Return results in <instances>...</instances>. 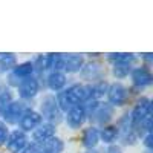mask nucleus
<instances>
[{"instance_id":"21","label":"nucleus","mask_w":153,"mask_h":153,"mask_svg":"<svg viewBox=\"0 0 153 153\" xmlns=\"http://www.w3.org/2000/svg\"><path fill=\"white\" fill-rule=\"evenodd\" d=\"M133 66L132 65H112V75L117 80H124L130 75Z\"/></svg>"},{"instance_id":"24","label":"nucleus","mask_w":153,"mask_h":153,"mask_svg":"<svg viewBox=\"0 0 153 153\" xmlns=\"http://www.w3.org/2000/svg\"><path fill=\"white\" fill-rule=\"evenodd\" d=\"M8 136H9V126H6L2 120H0V147L5 146Z\"/></svg>"},{"instance_id":"1","label":"nucleus","mask_w":153,"mask_h":153,"mask_svg":"<svg viewBox=\"0 0 153 153\" xmlns=\"http://www.w3.org/2000/svg\"><path fill=\"white\" fill-rule=\"evenodd\" d=\"M55 101L63 113H66L76 104L84 103V86L81 83H72L63 91L55 94Z\"/></svg>"},{"instance_id":"2","label":"nucleus","mask_w":153,"mask_h":153,"mask_svg":"<svg viewBox=\"0 0 153 153\" xmlns=\"http://www.w3.org/2000/svg\"><path fill=\"white\" fill-rule=\"evenodd\" d=\"M38 109H40L38 113L42 115L45 123L54 124L55 127H57V124H60L63 121V117H65V113L60 110L57 101H55V95H52V94L43 95V98L38 103Z\"/></svg>"},{"instance_id":"30","label":"nucleus","mask_w":153,"mask_h":153,"mask_svg":"<svg viewBox=\"0 0 153 153\" xmlns=\"http://www.w3.org/2000/svg\"><path fill=\"white\" fill-rule=\"evenodd\" d=\"M84 153H100V152H98L97 149H89V150H86Z\"/></svg>"},{"instance_id":"22","label":"nucleus","mask_w":153,"mask_h":153,"mask_svg":"<svg viewBox=\"0 0 153 153\" xmlns=\"http://www.w3.org/2000/svg\"><path fill=\"white\" fill-rule=\"evenodd\" d=\"M43 147L46 150H49L51 153H63V150H65V143H63V139H60L58 136H54V138H51Z\"/></svg>"},{"instance_id":"27","label":"nucleus","mask_w":153,"mask_h":153,"mask_svg":"<svg viewBox=\"0 0 153 153\" xmlns=\"http://www.w3.org/2000/svg\"><path fill=\"white\" fill-rule=\"evenodd\" d=\"M106 153H123V150H121V147H118L117 144H113V146H107Z\"/></svg>"},{"instance_id":"28","label":"nucleus","mask_w":153,"mask_h":153,"mask_svg":"<svg viewBox=\"0 0 153 153\" xmlns=\"http://www.w3.org/2000/svg\"><path fill=\"white\" fill-rule=\"evenodd\" d=\"M141 58L146 61V66L150 68V65H152V54H141Z\"/></svg>"},{"instance_id":"8","label":"nucleus","mask_w":153,"mask_h":153,"mask_svg":"<svg viewBox=\"0 0 153 153\" xmlns=\"http://www.w3.org/2000/svg\"><path fill=\"white\" fill-rule=\"evenodd\" d=\"M42 123H43V118H42V115L38 113V110L29 107V109L25 110L23 115L20 117V120L17 123V127H19V130L28 133V132H32L34 129H37Z\"/></svg>"},{"instance_id":"11","label":"nucleus","mask_w":153,"mask_h":153,"mask_svg":"<svg viewBox=\"0 0 153 153\" xmlns=\"http://www.w3.org/2000/svg\"><path fill=\"white\" fill-rule=\"evenodd\" d=\"M63 120L66 121V124L71 127L72 130H78V129H81L83 124L87 121V115H86V110H84L83 103L74 106L72 109H69V110L65 113Z\"/></svg>"},{"instance_id":"15","label":"nucleus","mask_w":153,"mask_h":153,"mask_svg":"<svg viewBox=\"0 0 153 153\" xmlns=\"http://www.w3.org/2000/svg\"><path fill=\"white\" fill-rule=\"evenodd\" d=\"M45 84L49 91H52L55 94H58L60 91L66 87L68 84V76L65 72L57 71V72H48L45 76Z\"/></svg>"},{"instance_id":"23","label":"nucleus","mask_w":153,"mask_h":153,"mask_svg":"<svg viewBox=\"0 0 153 153\" xmlns=\"http://www.w3.org/2000/svg\"><path fill=\"white\" fill-rule=\"evenodd\" d=\"M120 139L124 146H135L138 141H139V136L136 135V132L133 130V127L126 132H121L120 133Z\"/></svg>"},{"instance_id":"4","label":"nucleus","mask_w":153,"mask_h":153,"mask_svg":"<svg viewBox=\"0 0 153 153\" xmlns=\"http://www.w3.org/2000/svg\"><path fill=\"white\" fill-rule=\"evenodd\" d=\"M129 117L132 121V127H136L144 118L152 117V100L147 97H139L132 110L129 112Z\"/></svg>"},{"instance_id":"18","label":"nucleus","mask_w":153,"mask_h":153,"mask_svg":"<svg viewBox=\"0 0 153 153\" xmlns=\"http://www.w3.org/2000/svg\"><path fill=\"white\" fill-rule=\"evenodd\" d=\"M106 58L112 63V65H132L136 61V55L135 54H129V52H113V54H107Z\"/></svg>"},{"instance_id":"26","label":"nucleus","mask_w":153,"mask_h":153,"mask_svg":"<svg viewBox=\"0 0 153 153\" xmlns=\"http://www.w3.org/2000/svg\"><path fill=\"white\" fill-rule=\"evenodd\" d=\"M38 149H40V146H37V144H34V143H29L26 147L22 150V153H37Z\"/></svg>"},{"instance_id":"29","label":"nucleus","mask_w":153,"mask_h":153,"mask_svg":"<svg viewBox=\"0 0 153 153\" xmlns=\"http://www.w3.org/2000/svg\"><path fill=\"white\" fill-rule=\"evenodd\" d=\"M37 153H51V152H49V150H46L45 147H40V149H38V152H37Z\"/></svg>"},{"instance_id":"10","label":"nucleus","mask_w":153,"mask_h":153,"mask_svg":"<svg viewBox=\"0 0 153 153\" xmlns=\"http://www.w3.org/2000/svg\"><path fill=\"white\" fill-rule=\"evenodd\" d=\"M16 89L22 101H29V100H34L38 95V92H40V83L32 75L26 80H22Z\"/></svg>"},{"instance_id":"6","label":"nucleus","mask_w":153,"mask_h":153,"mask_svg":"<svg viewBox=\"0 0 153 153\" xmlns=\"http://www.w3.org/2000/svg\"><path fill=\"white\" fill-rule=\"evenodd\" d=\"M130 80H132V86L138 91H143V89H147L152 86L153 83V75H152V71L149 66L146 65H141L138 68H133L132 72H130Z\"/></svg>"},{"instance_id":"14","label":"nucleus","mask_w":153,"mask_h":153,"mask_svg":"<svg viewBox=\"0 0 153 153\" xmlns=\"http://www.w3.org/2000/svg\"><path fill=\"white\" fill-rule=\"evenodd\" d=\"M84 55L83 54H63V66L61 72L65 74H76L80 72L84 65Z\"/></svg>"},{"instance_id":"20","label":"nucleus","mask_w":153,"mask_h":153,"mask_svg":"<svg viewBox=\"0 0 153 153\" xmlns=\"http://www.w3.org/2000/svg\"><path fill=\"white\" fill-rule=\"evenodd\" d=\"M17 65V57L16 54H0V74H9L14 66Z\"/></svg>"},{"instance_id":"17","label":"nucleus","mask_w":153,"mask_h":153,"mask_svg":"<svg viewBox=\"0 0 153 153\" xmlns=\"http://www.w3.org/2000/svg\"><path fill=\"white\" fill-rule=\"evenodd\" d=\"M120 139V129L115 124H107L100 129V143L106 146H113L117 144Z\"/></svg>"},{"instance_id":"13","label":"nucleus","mask_w":153,"mask_h":153,"mask_svg":"<svg viewBox=\"0 0 153 153\" xmlns=\"http://www.w3.org/2000/svg\"><path fill=\"white\" fill-rule=\"evenodd\" d=\"M29 144V139H28V133H25L19 129L9 132V136L6 139V150L9 153H22V150Z\"/></svg>"},{"instance_id":"19","label":"nucleus","mask_w":153,"mask_h":153,"mask_svg":"<svg viewBox=\"0 0 153 153\" xmlns=\"http://www.w3.org/2000/svg\"><path fill=\"white\" fill-rule=\"evenodd\" d=\"M45 66H46V72L61 71L63 54H45Z\"/></svg>"},{"instance_id":"5","label":"nucleus","mask_w":153,"mask_h":153,"mask_svg":"<svg viewBox=\"0 0 153 153\" xmlns=\"http://www.w3.org/2000/svg\"><path fill=\"white\" fill-rule=\"evenodd\" d=\"M29 109L26 101H22V100H12L11 103L6 104L5 110H3V115H2V121L9 126V124H17L20 117L23 115V112Z\"/></svg>"},{"instance_id":"7","label":"nucleus","mask_w":153,"mask_h":153,"mask_svg":"<svg viewBox=\"0 0 153 153\" xmlns=\"http://www.w3.org/2000/svg\"><path fill=\"white\" fill-rule=\"evenodd\" d=\"M80 74V78L86 81V84L89 83H95V81H101L104 80V68L100 61H89V63H84L81 71L78 72Z\"/></svg>"},{"instance_id":"12","label":"nucleus","mask_w":153,"mask_h":153,"mask_svg":"<svg viewBox=\"0 0 153 153\" xmlns=\"http://www.w3.org/2000/svg\"><path fill=\"white\" fill-rule=\"evenodd\" d=\"M55 132H57V127L54 124H49V123H45L43 121L40 126L37 127V129H34L31 132V136H32V141L31 143L43 147L51 138L55 136Z\"/></svg>"},{"instance_id":"16","label":"nucleus","mask_w":153,"mask_h":153,"mask_svg":"<svg viewBox=\"0 0 153 153\" xmlns=\"http://www.w3.org/2000/svg\"><path fill=\"white\" fill-rule=\"evenodd\" d=\"M100 144V129L95 126H87L81 132V146L86 147V150L89 149H97V146Z\"/></svg>"},{"instance_id":"25","label":"nucleus","mask_w":153,"mask_h":153,"mask_svg":"<svg viewBox=\"0 0 153 153\" xmlns=\"http://www.w3.org/2000/svg\"><path fill=\"white\" fill-rule=\"evenodd\" d=\"M153 136H152V133H146L144 136H143V144H144V147L147 149V150H152V147H153Z\"/></svg>"},{"instance_id":"9","label":"nucleus","mask_w":153,"mask_h":153,"mask_svg":"<svg viewBox=\"0 0 153 153\" xmlns=\"http://www.w3.org/2000/svg\"><path fill=\"white\" fill-rule=\"evenodd\" d=\"M113 117H115V107H112L109 103H100L98 109L95 110V113L92 117L89 118V121L92 123V126L100 129V127H104V126L110 124Z\"/></svg>"},{"instance_id":"3","label":"nucleus","mask_w":153,"mask_h":153,"mask_svg":"<svg viewBox=\"0 0 153 153\" xmlns=\"http://www.w3.org/2000/svg\"><path fill=\"white\" fill-rule=\"evenodd\" d=\"M106 97H107V103L112 106V107H123L127 104L129 101V89H127L123 83L120 81H115V83H110L109 87H107V92H106Z\"/></svg>"}]
</instances>
